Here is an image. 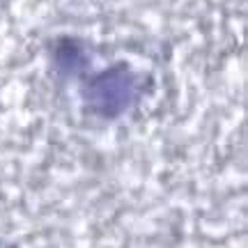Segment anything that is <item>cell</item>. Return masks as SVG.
I'll use <instances>...</instances> for the list:
<instances>
[{
	"label": "cell",
	"instance_id": "cell-1",
	"mask_svg": "<svg viewBox=\"0 0 248 248\" xmlns=\"http://www.w3.org/2000/svg\"><path fill=\"white\" fill-rule=\"evenodd\" d=\"M140 76L126 64H117L94 74L83 88V99L92 113L101 117H117L140 99Z\"/></svg>",
	"mask_w": 248,
	"mask_h": 248
}]
</instances>
